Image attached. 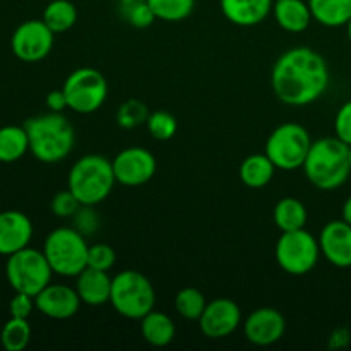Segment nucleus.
<instances>
[{
  "label": "nucleus",
  "instance_id": "nucleus-1",
  "mask_svg": "<svg viewBox=\"0 0 351 351\" xmlns=\"http://www.w3.org/2000/svg\"><path fill=\"white\" fill-rule=\"evenodd\" d=\"M331 74L326 58L308 47H295L278 57L271 71V86L288 106H307L329 88Z\"/></svg>",
  "mask_w": 351,
  "mask_h": 351
},
{
  "label": "nucleus",
  "instance_id": "nucleus-2",
  "mask_svg": "<svg viewBox=\"0 0 351 351\" xmlns=\"http://www.w3.org/2000/svg\"><path fill=\"white\" fill-rule=\"evenodd\" d=\"M29 139V153L40 163L55 165L72 153L75 144V130L64 113H41L24 122Z\"/></svg>",
  "mask_w": 351,
  "mask_h": 351
},
{
  "label": "nucleus",
  "instance_id": "nucleus-3",
  "mask_svg": "<svg viewBox=\"0 0 351 351\" xmlns=\"http://www.w3.org/2000/svg\"><path fill=\"white\" fill-rule=\"evenodd\" d=\"M302 170L315 189L336 191L351 173L350 146L336 136L314 141Z\"/></svg>",
  "mask_w": 351,
  "mask_h": 351
},
{
  "label": "nucleus",
  "instance_id": "nucleus-4",
  "mask_svg": "<svg viewBox=\"0 0 351 351\" xmlns=\"http://www.w3.org/2000/svg\"><path fill=\"white\" fill-rule=\"evenodd\" d=\"M117 184L112 160L101 154H86L71 167L67 189L82 206H98L112 194Z\"/></svg>",
  "mask_w": 351,
  "mask_h": 351
},
{
  "label": "nucleus",
  "instance_id": "nucleus-5",
  "mask_svg": "<svg viewBox=\"0 0 351 351\" xmlns=\"http://www.w3.org/2000/svg\"><path fill=\"white\" fill-rule=\"evenodd\" d=\"M89 245L86 237L74 226L51 230L43 243V254L53 274L75 278L88 267Z\"/></svg>",
  "mask_w": 351,
  "mask_h": 351
},
{
  "label": "nucleus",
  "instance_id": "nucleus-6",
  "mask_svg": "<svg viewBox=\"0 0 351 351\" xmlns=\"http://www.w3.org/2000/svg\"><path fill=\"white\" fill-rule=\"evenodd\" d=\"M156 304V291L149 278L134 269H123L112 280L110 305L122 317L141 321Z\"/></svg>",
  "mask_w": 351,
  "mask_h": 351
},
{
  "label": "nucleus",
  "instance_id": "nucleus-7",
  "mask_svg": "<svg viewBox=\"0 0 351 351\" xmlns=\"http://www.w3.org/2000/svg\"><path fill=\"white\" fill-rule=\"evenodd\" d=\"M51 271L43 250L26 249L7 257L5 278L16 293H26L36 297L45 287L51 283Z\"/></svg>",
  "mask_w": 351,
  "mask_h": 351
},
{
  "label": "nucleus",
  "instance_id": "nucleus-8",
  "mask_svg": "<svg viewBox=\"0 0 351 351\" xmlns=\"http://www.w3.org/2000/svg\"><path fill=\"white\" fill-rule=\"evenodd\" d=\"M311 146L312 139L308 130L300 123L287 122L269 134L264 153L278 170L293 171L304 167Z\"/></svg>",
  "mask_w": 351,
  "mask_h": 351
},
{
  "label": "nucleus",
  "instance_id": "nucleus-9",
  "mask_svg": "<svg viewBox=\"0 0 351 351\" xmlns=\"http://www.w3.org/2000/svg\"><path fill=\"white\" fill-rule=\"evenodd\" d=\"M276 263L281 269L291 276H305L312 273L321 259L319 239L305 228L285 232L274 247Z\"/></svg>",
  "mask_w": 351,
  "mask_h": 351
},
{
  "label": "nucleus",
  "instance_id": "nucleus-10",
  "mask_svg": "<svg viewBox=\"0 0 351 351\" xmlns=\"http://www.w3.org/2000/svg\"><path fill=\"white\" fill-rule=\"evenodd\" d=\"M67 105L72 112L89 115L105 105L108 98V81L99 71L93 67H79L64 81Z\"/></svg>",
  "mask_w": 351,
  "mask_h": 351
},
{
  "label": "nucleus",
  "instance_id": "nucleus-11",
  "mask_svg": "<svg viewBox=\"0 0 351 351\" xmlns=\"http://www.w3.org/2000/svg\"><path fill=\"white\" fill-rule=\"evenodd\" d=\"M55 33L43 19H29L21 23L10 38L12 53L26 64H34L50 55L53 50Z\"/></svg>",
  "mask_w": 351,
  "mask_h": 351
},
{
  "label": "nucleus",
  "instance_id": "nucleus-12",
  "mask_svg": "<svg viewBox=\"0 0 351 351\" xmlns=\"http://www.w3.org/2000/svg\"><path fill=\"white\" fill-rule=\"evenodd\" d=\"M117 184L123 187H141L156 173V158L149 149L130 146L120 151L112 160Z\"/></svg>",
  "mask_w": 351,
  "mask_h": 351
},
{
  "label": "nucleus",
  "instance_id": "nucleus-13",
  "mask_svg": "<svg viewBox=\"0 0 351 351\" xmlns=\"http://www.w3.org/2000/svg\"><path fill=\"white\" fill-rule=\"evenodd\" d=\"M197 324L206 338H228L242 324V311L232 298H215V300L208 302Z\"/></svg>",
  "mask_w": 351,
  "mask_h": 351
},
{
  "label": "nucleus",
  "instance_id": "nucleus-14",
  "mask_svg": "<svg viewBox=\"0 0 351 351\" xmlns=\"http://www.w3.org/2000/svg\"><path fill=\"white\" fill-rule=\"evenodd\" d=\"M34 304L36 311H40L45 317L53 321H67L79 314L82 302L75 288L50 283L34 297Z\"/></svg>",
  "mask_w": 351,
  "mask_h": 351
},
{
  "label": "nucleus",
  "instance_id": "nucleus-15",
  "mask_svg": "<svg viewBox=\"0 0 351 351\" xmlns=\"http://www.w3.org/2000/svg\"><path fill=\"white\" fill-rule=\"evenodd\" d=\"M287 332V319L273 307H261L250 312L243 322V335L256 346H271Z\"/></svg>",
  "mask_w": 351,
  "mask_h": 351
},
{
  "label": "nucleus",
  "instance_id": "nucleus-16",
  "mask_svg": "<svg viewBox=\"0 0 351 351\" xmlns=\"http://www.w3.org/2000/svg\"><path fill=\"white\" fill-rule=\"evenodd\" d=\"M321 256L339 269L351 267V225L345 219H335L322 226L319 233Z\"/></svg>",
  "mask_w": 351,
  "mask_h": 351
},
{
  "label": "nucleus",
  "instance_id": "nucleus-17",
  "mask_svg": "<svg viewBox=\"0 0 351 351\" xmlns=\"http://www.w3.org/2000/svg\"><path fill=\"white\" fill-rule=\"evenodd\" d=\"M33 239V223L23 211L9 209L0 213V256H12L29 247Z\"/></svg>",
  "mask_w": 351,
  "mask_h": 351
},
{
  "label": "nucleus",
  "instance_id": "nucleus-18",
  "mask_svg": "<svg viewBox=\"0 0 351 351\" xmlns=\"http://www.w3.org/2000/svg\"><path fill=\"white\" fill-rule=\"evenodd\" d=\"M274 0H219V9L228 23L240 27H254L273 12Z\"/></svg>",
  "mask_w": 351,
  "mask_h": 351
},
{
  "label": "nucleus",
  "instance_id": "nucleus-19",
  "mask_svg": "<svg viewBox=\"0 0 351 351\" xmlns=\"http://www.w3.org/2000/svg\"><path fill=\"white\" fill-rule=\"evenodd\" d=\"M112 280L108 271L93 269L86 267L81 274L75 276V291L81 297L82 304L89 307H101L110 304V295H112Z\"/></svg>",
  "mask_w": 351,
  "mask_h": 351
},
{
  "label": "nucleus",
  "instance_id": "nucleus-20",
  "mask_svg": "<svg viewBox=\"0 0 351 351\" xmlns=\"http://www.w3.org/2000/svg\"><path fill=\"white\" fill-rule=\"evenodd\" d=\"M273 16L278 26L288 33H304L314 21L305 0H274Z\"/></svg>",
  "mask_w": 351,
  "mask_h": 351
},
{
  "label": "nucleus",
  "instance_id": "nucleus-21",
  "mask_svg": "<svg viewBox=\"0 0 351 351\" xmlns=\"http://www.w3.org/2000/svg\"><path fill=\"white\" fill-rule=\"evenodd\" d=\"M141 335H143L144 341L149 343L151 346L165 348L173 343L175 336H177V326L170 315L153 308L149 314L141 319Z\"/></svg>",
  "mask_w": 351,
  "mask_h": 351
},
{
  "label": "nucleus",
  "instance_id": "nucleus-22",
  "mask_svg": "<svg viewBox=\"0 0 351 351\" xmlns=\"http://www.w3.org/2000/svg\"><path fill=\"white\" fill-rule=\"evenodd\" d=\"M278 168L267 158L266 153L250 154L240 163L239 177L249 189H264L274 178Z\"/></svg>",
  "mask_w": 351,
  "mask_h": 351
},
{
  "label": "nucleus",
  "instance_id": "nucleus-23",
  "mask_svg": "<svg viewBox=\"0 0 351 351\" xmlns=\"http://www.w3.org/2000/svg\"><path fill=\"white\" fill-rule=\"evenodd\" d=\"M315 23L326 27H341L351 19V0H307Z\"/></svg>",
  "mask_w": 351,
  "mask_h": 351
},
{
  "label": "nucleus",
  "instance_id": "nucleus-24",
  "mask_svg": "<svg viewBox=\"0 0 351 351\" xmlns=\"http://www.w3.org/2000/svg\"><path fill=\"white\" fill-rule=\"evenodd\" d=\"M273 219L281 233L302 230L307 225V208L300 199L283 197L274 206Z\"/></svg>",
  "mask_w": 351,
  "mask_h": 351
},
{
  "label": "nucleus",
  "instance_id": "nucleus-25",
  "mask_svg": "<svg viewBox=\"0 0 351 351\" xmlns=\"http://www.w3.org/2000/svg\"><path fill=\"white\" fill-rule=\"evenodd\" d=\"M29 151V139L24 125L0 127V163H16Z\"/></svg>",
  "mask_w": 351,
  "mask_h": 351
},
{
  "label": "nucleus",
  "instance_id": "nucleus-26",
  "mask_svg": "<svg viewBox=\"0 0 351 351\" xmlns=\"http://www.w3.org/2000/svg\"><path fill=\"white\" fill-rule=\"evenodd\" d=\"M41 19L55 34L65 33L77 23V9L71 0H51L45 7Z\"/></svg>",
  "mask_w": 351,
  "mask_h": 351
},
{
  "label": "nucleus",
  "instance_id": "nucleus-27",
  "mask_svg": "<svg viewBox=\"0 0 351 351\" xmlns=\"http://www.w3.org/2000/svg\"><path fill=\"white\" fill-rule=\"evenodd\" d=\"M31 326L27 319L10 317L0 331V343L7 351H23L31 341Z\"/></svg>",
  "mask_w": 351,
  "mask_h": 351
},
{
  "label": "nucleus",
  "instance_id": "nucleus-28",
  "mask_svg": "<svg viewBox=\"0 0 351 351\" xmlns=\"http://www.w3.org/2000/svg\"><path fill=\"white\" fill-rule=\"evenodd\" d=\"M208 300L199 288L185 287L175 295V308L187 321H199Z\"/></svg>",
  "mask_w": 351,
  "mask_h": 351
},
{
  "label": "nucleus",
  "instance_id": "nucleus-29",
  "mask_svg": "<svg viewBox=\"0 0 351 351\" xmlns=\"http://www.w3.org/2000/svg\"><path fill=\"white\" fill-rule=\"evenodd\" d=\"M120 16L136 29H146L156 21L147 0H119Z\"/></svg>",
  "mask_w": 351,
  "mask_h": 351
},
{
  "label": "nucleus",
  "instance_id": "nucleus-30",
  "mask_svg": "<svg viewBox=\"0 0 351 351\" xmlns=\"http://www.w3.org/2000/svg\"><path fill=\"white\" fill-rule=\"evenodd\" d=\"M156 19L178 23L187 19L195 7V0H147Z\"/></svg>",
  "mask_w": 351,
  "mask_h": 351
},
{
  "label": "nucleus",
  "instance_id": "nucleus-31",
  "mask_svg": "<svg viewBox=\"0 0 351 351\" xmlns=\"http://www.w3.org/2000/svg\"><path fill=\"white\" fill-rule=\"evenodd\" d=\"M149 113V108L144 101H141V99H127L119 106L115 119L119 127L125 130H132L146 123Z\"/></svg>",
  "mask_w": 351,
  "mask_h": 351
},
{
  "label": "nucleus",
  "instance_id": "nucleus-32",
  "mask_svg": "<svg viewBox=\"0 0 351 351\" xmlns=\"http://www.w3.org/2000/svg\"><path fill=\"white\" fill-rule=\"evenodd\" d=\"M146 125L147 132H149L151 137H154L156 141H170L171 137L177 134L178 129V122L177 119H175V115L167 112V110L151 112L146 120Z\"/></svg>",
  "mask_w": 351,
  "mask_h": 351
},
{
  "label": "nucleus",
  "instance_id": "nucleus-33",
  "mask_svg": "<svg viewBox=\"0 0 351 351\" xmlns=\"http://www.w3.org/2000/svg\"><path fill=\"white\" fill-rule=\"evenodd\" d=\"M117 263V254L108 243H95L88 250V267L99 271H110Z\"/></svg>",
  "mask_w": 351,
  "mask_h": 351
},
{
  "label": "nucleus",
  "instance_id": "nucleus-34",
  "mask_svg": "<svg viewBox=\"0 0 351 351\" xmlns=\"http://www.w3.org/2000/svg\"><path fill=\"white\" fill-rule=\"evenodd\" d=\"M81 206L82 204L79 202V199L75 197L69 189L57 192V194L51 197L50 202L51 213H53L57 218H72Z\"/></svg>",
  "mask_w": 351,
  "mask_h": 351
},
{
  "label": "nucleus",
  "instance_id": "nucleus-35",
  "mask_svg": "<svg viewBox=\"0 0 351 351\" xmlns=\"http://www.w3.org/2000/svg\"><path fill=\"white\" fill-rule=\"evenodd\" d=\"M72 226L84 237L93 235L99 228V216L95 211V206H81L72 216Z\"/></svg>",
  "mask_w": 351,
  "mask_h": 351
},
{
  "label": "nucleus",
  "instance_id": "nucleus-36",
  "mask_svg": "<svg viewBox=\"0 0 351 351\" xmlns=\"http://www.w3.org/2000/svg\"><path fill=\"white\" fill-rule=\"evenodd\" d=\"M335 136L351 146V99L339 106L335 117Z\"/></svg>",
  "mask_w": 351,
  "mask_h": 351
},
{
  "label": "nucleus",
  "instance_id": "nucleus-37",
  "mask_svg": "<svg viewBox=\"0 0 351 351\" xmlns=\"http://www.w3.org/2000/svg\"><path fill=\"white\" fill-rule=\"evenodd\" d=\"M34 308H36L34 297H31V295H26V293H16L9 304L10 317L27 319Z\"/></svg>",
  "mask_w": 351,
  "mask_h": 351
},
{
  "label": "nucleus",
  "instance_id": "nucleus-38",
  "mask_svg": "<svg viewBox=\"0 0 351 351\" xmlns=\"http://www.w3.org/2000/svg\"><path fill=\"white\" fill-rule=\"evenodd\" d=\"M45 103H47L48 112H55V113H62L65 108H69L67 105V96H65L64 89H53L47 95L45 98Z\"/></svg>",
  "mask_w": 351,
  "mask_h": 351
},
{
  "label": "nucleus",
  "instance_id": "nucleus-39",
  "mask_svg": "<svg viewBox=\"0 0 351 351\" xmlns=\"http://www.w3.org/2000/svg\"><path fill=\"white\" fill-rule=\"evenodd\" d=\"M351 335L346 328H338L332 331V335L329 336L328 348L329 350H343L350 345Z\"/></svg>",
  "mask_w": 351,
  "mask_h": 351
},
{
  "label": "nucleus",
  "instance_id": "nucleus-40",
  "mask_svg": "<svg viewBox=\"0 0 351 351\" xmlns=\"http://www.w3.org/2000/svg\"><path fill=\"white\" fill-rule=\"evenodd\" d=\"M341 219H345L346 223H350L351 225V195L348 199L345 201V204H343L341 208Z\"/></svg>",
  "mask_w": 351,
  "mask_h": 351
},
{
  "label": "nucleus",
  "instance_id": "nucleus-41",
  "mask_svg": "<svg viewBox=\"0 0 351 351\" xmlns=\"http://www.w3.org/2000/svg\"><path fill=\"white\" fill-rule=\"evenodd\" d=\"M345 27H346V36H348V41L351 43V19L346 23Z\"/></svg>",
  "mask_w": 351,
  "mask_h": 351
},
{
  "label": "nucleus",
  "instance_id": "nucleus-42",
  "mask_svg": "<svg viewBox=\"0 0 351 351\" xmlns=\"http://www.w3.org/2000/svg\"><path fill=\"white\" fill-rule=\"evenodd\" d=\"M350 163H351V146H350Z\"/></svg>",
  "mask_w": 351,
  "mask_h": 351
}]
</instances>
